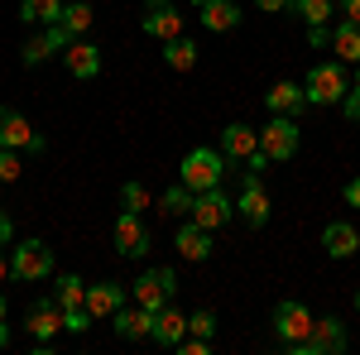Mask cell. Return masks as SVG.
Returning a JSON list of instances; mask_svg holds the SVG:
<instances>
[{
  "label": "cell",
  "instance_id": "29",
  "mask_svg": "<svg viewBox=\"0 0 360 355\" xmlns=\"http://www.w3.org/2000/svg\"><path fill=\"white\" fill-rule=\"evenodd\" d=\"M49 53H58V49H53V39H49V29H44V34H34V39H29L25 49H20V58H25V67H39V63H44Z\"/></svg>",
  "mask_w": 360,
  "mask_h": 355
},
{
  "label": "cell",
  "instance_id": "4",
  "mask_svg": "<svg viewBox=\"0 0 360 355\" xmlns=\"http://www.w3.org/2000/svg\"><path fill=\"white\" fill-rule=\"evenodd\" d=\"M173 293H178V273H173V269H144L135 283H130V298H135L139 307H149V312L168 307Z\"/></svg>",
  "mask_w": 360,
  "mask_h": 355
},
{
  "label": "cell",
  "instance_id": "35",
  "mask_svg": "<svg viewBox=\"0 0 360 355\" xmlns=\"http://www.w3.org/2000/svg\"><path fill=\"white\" fill-rule=\"evenodd\" d=\"M173 351H183V355H207V351H212V336H183Z\"/></svg>",
  "mask_w": 360,
  "mask_h": 355
},
{
  "label": "cell",
  "instance_id": "6",
  "mask_svg": "<svg viewBox=\"0 0 360 355\" xmlns=\"http://www.w3.org/2000/svg\"><path fill=\"white\" fill-rule=\"evenodd\" d=\"M10 273H15V278H25V283H39V278H53V250L44 245V240H25V245H15Z\"/></svg>",
  "mask_w": 360,
  "mask_h": 355
},
{
  "label": "cell",
  "instance_id": "32",
  "mask_svg": "<svg viewBox=\"0 0 360 355\" xmlns=\"http://www.w3.org/2000/svg\"><path fill=\"white\" fill-rule=\"evenodd\" d=\"M15 178H20V149L0 144V183H15Z\"/></svg>",
  "mask_w": 360,
  "mask_h": 355
},
{
  "label": "cell",
  "instance_id": "17",
  "mask_svg": "<svg viewBox=\"0 0 360 355\" xmlns=\"http://www.w3.org/2000/svg\"><path fill=\"white\" fill-rule=\"evenodd\" d=\"M264 106H269V115H303L312 101H307V91L298 82H278V86H269V96H264Z\"/></svg>",
  "mask_w": 360,
  "mask_h": 355
},
{
  "label": "cell",
  "instance_id": "44",
  "mask_svg": "<svg viewBox=\"0 0 360 355\" xmlns=\"http://www.w3.org/2000/svg\"><path fill=\"white\" fill-rule=\"evenodd\" d=\"M0 327H5V298H0Z\"/></svg>",
  "mask_w": 360,
  "mask_h": 355
},
{
  "label": "cell",
  "instance_id": "38",
  "mask_svg": "<svg viewBox=\"0 0 360 355\" xmlns=\"http://www.w3.org/2000/svg\"><path fill=\"white\" fill-rule=\"evenodd\" d=\"M341 15H346L351 25H360V0H341Z\"/></svg>",
  "mask_w": 360,
  "mask_h": 355
},
{
  "label": "cell",
  "instance_id": "13",
  "mask_svg": "<svg viewBox=\"0 0 360 355\" xmlns=\"http://www.w3.org/2000/svg\"><path fill=\"white\" fill-rule=\"evenodd\" d=\"M120 307H125V283H115V278L86 283V312H91V317H115Z\"/></svg>",
  "mask_w": 360,
  "mask_h": 355
},
{
  "label": "cell",
  "instance_id": "14",
  "mask_svg": "<svg viewBox=\"0 0 360 355\" xmlns=\"http://www.w3.org/2000/svg\"><path fill=\"white\" fill-rule=\"evenodd\" d=\"M63 63H68V72H72L77 82H91V77L101 72V53H96V44H86V39H72V44L63 49Z\"/></svg>",
  "mask_w": 360,
  "mask_h": 355
},
{
  "label": "cell",
  "instance_id": "45",
  "mask_svg": "<svg viewBox=\"0 0 360 355\" xmlns=\"http://www.w3.org/2000/svg\"><path fill=\"white\" fill-rule=\"evenodd\" d=\"M356 307H360V293H356Z\"/></svg>",
  "mask_w": 360,
  "mask_h": 355
},
{
  "label": "cell",
  "instance_id": "43",
  "mask_svg": "<svg viewBox=\"0 0 360 355\" xmlns=\"http://www.w3.org/2000/svg\"><path fill=\"white\" fill-rule=\"evenodd\" d=\"M5 346H10V331H5V327H0V351H5Z\"/></svg>",
  "mask_w": 360,
  "mask_h": 355
},
{
  "label": "cell",
  "instance_id": "3",
  "mask_svg": "<svg viewBox=\"0 0 360 355\" xmlns=\"http://www.w3.org/2000/svg\"><path fill=\"white\" fill-rule=\"evenodd\" d=\"M303 91H307V101H312V106H336V101H346L351 82H346L341 63H317V67L307 72Z\"/></svg>",
  "mask_w": 360,
  "mask_h": 355
},
{
  "label": "cell",
  "instance_id": "42",
  "mask_svg": "<svg viewBox=\"0 0 360 355\" xmlns=\"http://www.w3.org/2000/svg\"><path fill=\"white\" fill-rule=\"evenodd\" d=\"M10 273V259H5V245H0V278Z\"/></svg>",
  "mask_w": 360,
  "mask_h": 355
},
{
  "label": "cell",
  "instance_id": "2",
  "mask_svg": "<svg viewBox=\"0 0 360 355\" xmlns=\"http://www.w3.org/2000/svg\"><path fill=\"white\" fill-rule=\"evenodd\" d=\"M298 120L293 115H269V125L259 130V149H264V159L269 164H288L293 154H298Z\"/></svg>",
  "mask_w": 360,
  "mask_h": 355
},
{
  "label": "cell",
  "instance_id": "33",
  "mask_svg": "<svg viewBox=\"0 0 360 355\" xmlns=\"http://www.w3.org/2000/svg\"><path fill=\"white\" fill-rule=\"evenodd\" d=\"M63 327H68V331H86V327H91V312H86V302H82V307H68V312H63Z\"/></svg>",
  "mask_w": 360,
  "mask_h": 355
},
{
  "label": "cell",
  "instance_id": "10",
  "mask_svg": "<svg viewBox=\"0 0 360 355\" xmlns=\"http://www.w3.org/2000/svg\"><path fill=\"white\" fill-rule=\"evenodd\" d=\"M236 212L245 217L250 231L269 226V192H264V183H259V173H245V183H240V197H236Z\"/></svg>",
  "mask_w": 360,
  "mask_h": 355
},
{
  "label": "cell",
  "instance_id": "31",
  "mask_svg": "<svg viewBox=\"0 0 360 355\" xmlns=\"http://www.w3.org/2000/svg\"><path fill=\"white\" fill-rule=\"evenodd\" d=\"M120 207L139 217V212L149 207V188H144V183H125V188H120Z\"/></svg>",
  "mask_w": 360,
  "mask_h": 355
},
{
  "label": "cell",
  "instance_id": "18",
  "mask_svg": "<svg viewBox=\"0 0 360 355\" xmlns=\"http://www.w3.org/2000/svg\"><path fill=\"white\" fill-rule=\"evenodd\" d=\"M111 322H115V336H120V341H144V336H154V312L139 307V302L135 307H120Z\"/></svg>",
  "mask_w": 360,
  "mask_h": 355
},
{
  "label": "cell",
  "instance_id": "24",
  "mask_svg": "<svg viewBox=\"0 0 360 355\" xmlns=\"http://www.w3.org/2000/svg\"><path fill=\"white\" fill-rule=\"evenodd\" d=\"M20 20L25 25H58L63 20V0H20Z\"/></svg>",
  "mask_w": 360,
  "mask_h": 355
},
{
  "label": "cell",
  "instance_id": "23",
  "mask_svg": "<svg viewBox=\"0 0 360 355\" xmlns=\"http://www.w3.org/2000/svg\"><path fill=\"white\" fill-rule=\"evenodd\" d=\"M164 63L173 67V72H193V67H197V44H193V39H183V34L168 39V44H164Z\"/></svg>",
  "mask_w": 360,
  "mask_h": 355
},
{
  "label": "cell",
  "instance_id": "28",
  "mask_svg": "<svg viewBox=\"0 0 360 355\" xmlns=\"http://www.w3.org/2000/svg\"><path fill=\"white\" fill-rule=\"evenodd\" d=\"M58 25H68L72 34H77V39H82L86 29H91V5H86V0H68V5H63V20H58Z\"/></svg>",
  "mask_w": 360,
  "mask_h": 355
},
{
  "label": "cell",
  "instance_id": "9",
  "mask_svg": "<svg viewBox=\"0 0 360 355\" xmlns=\"http://www.w3.org/2000/svg\"><path fill=\"white\" fill-rule=\"evenodd\" d=\"M293 355H341L346 351V327L336 322V317H322L317 327H312V336L307 341H298V346H288Z\"/></svg>",
  "mask_w": 360,
  "mask_h": 355
},
{
  "label": "cell",
  "instance_id": "1",
  "mask_svg": "<svg viewBox=\"0 0 360 355\" xmlns=\"http://www.w3.org/2000/svg\"><path fill=\"white\" fill-rule=\"evenodd\" d=\"M221 173H226V154L221 149H193V154L183 159V168H178V178H183L193 192L221 188Z\"/></svg>",
  "mask_w": 360,
  "mask_h": 355
},
{
  "label": "cell",
  "instance_id": "15",
  "mask_svg": "<svg viewBox=\"0 0 360 355\" xmlns=\"http://www.w3.org/2000/svg\"><path fill=\"white\" fill-rule=\"evenodd\" d=\"M221 154H226V164H245L250 154H259V130H250V125H226L221 130Z\"/></svg>",
  "mask_w": 360,
  "mask_h": 355
},
{
  "label": "cell",
  "instance_id": "39",
  "mask_svg": "<svg viewBox=\"0 0 360 355\" xmlns=\"http://www.w3.org/2000/svg\"><path fill=\"white\" fill-rule=\"evenodd\" d=\"M346 207H360V178L346 183Z\"/></svg>",
  "mask_w": 360,
  "mask_h": 355
},
{
  "label": "cell",
  "instance_id": "30",
  "mask_svg": "<svg viewBox=\"0 0 360 355\" xmlns=\"http://www.w3.org/2000/svg\"><path fill=\"white\" fill-rule=\"evenodd\" d=\"M293 10L303 15L307 25H327L332 20V0H293Z\"/></svg>",
  "mask_w": 360,
  "mask_h": 355
},
{
  "label": "cell",
  "instance_id": "16",
  "mask_svg": "<svg viewBox=\"0 0 360 355\" xmlns=\"http://www.w3.org/2000/svg\"><path fill=\"white\" fill-rule=\"evenodd\" d=\"M115 250L130 259V254H144L149 250V231H144V221L135 217V212H120V221H115Z\"/></svg>",
  "mask_w": 360,
  "mask_h": 355
},
{
  "label": "cell",
  "instance_id": "40",
  "mask_svg": "<svg viewBox=\"0 0 360 355\" xmlns=\"http://www.w3.org/2000/svg\"><path fill=\"white\" fill-rule=\"evenodd\" d=\"M255 5H259V10H269V15H278V10H288L293 0H255Z\"/></svg>",
  "mask_w": 360,
  "mask_h": 355
},
{
  "label": "cell",
  "instance_id": "20",
  "mask_svg": "<svg viewBox=\"0 0 360 355\" xmlns=\"http://www.w3.org/2000/svg\"><path fill=\"white\" fill-rule=\"evenodd\" d=\"M25 327H29V336L49 341V336H53V331L63 327V307H58V298L34 302V307H29V317H25Z\"/></svg>",
  "mask_w": 360,
  "mask_h": 355
},
{
  "label": "cell",
  "instance_id": "11",
  "mask_svg": "<svg viewBox=\"0 0 360 355\" xmlns=\"http://www.w3.org/2000/svg\"><path fill=\"white\" fill-rule=\"evenodd\" d=\"M231 217H236V202H231L221 188H207V192H197V197H193V221H197V226L221 231Z\"/></svg>",
  "mask_w": 360,
  "mask_h": 355
},
{
  "label": "cell",
  "instance_id": "26",
  "mask_svg": "<svg viewBox=\"0 0 360 355\" xmlns=\"http://www.w3.org/2000/svg\"><path fill=\"white\" fill-rule=\"evenodd\" d=\"M332 49H336V58L341 63H360V25H336L332 29Z\"/></svg>",
  "mask_w": 360,
  "mask_h": 355
},
{
  "label": "cell",
  "instance_id": "22",
  "mask_svg": "<svg viewBox=\"0 0 360 355\" xmlns=\"http://www.w3.org/2000/svg\"><path fill=\"white\" fill-rule=\"evenodd\" d=\"M183 336H188V317H183L173 302L159 307V312H154V341H159V346H178Z\"/></svg>",
  "mask_w": 360,
  "mask_h": 355
},
{
  "label": "cell",
  "instance_id": "5",
  "mask_svg": "<svg viewBox=\"0 0 360 355\" xmlns=\"http://www.w3.org/2000/svg\"><path fill=\"white\" fill-rule=\"evenodd\" d=\"M312 327H317V317L307 312L298 298H283L274 307V331H278V341L283 346H298V341H307L312 336Z\"/></svg>",
  "mask_w": 360,
  "mask_h": 355
},
{
  "label": "cell",
  "instance_id": "41",
  "mask_svg": "<svg viewBox=\"0 0 360 355\" xmlns=\"http://www.w3.org/2000/svg\"><path fill=\"white\" fill-rule=\"evenodd\" d=\"M10 235H15V226H10V217L0 212V245H10Z\"/></svg>",
  "mask_w": 360,
  "mask_h": 355
},
{
  "label": "cell",
  "instance_id": "19",
  "mask_svg": "<svg viewBox=\"0 0 360 355\" xmlns=\"http://www.w3.org/2000/svg\"><path fill=\"white\" fill-rule=\"evenodd\" d=\"M173 245H178L183 259H212V231H207V226H197V221H188V226H178Z\"/></svg>",
  "mask_w": 360,
  "mask_h": 355
},
{
  "label": "cell",
  "instance_id": "25",
  "mask_svg": "<svg viewBox=\"0 0 360 355\" xmlns=\"http://www.w3.org/2000/svg\"><path fill=\"white\" fill-rule=\"evenodd\" d=\"M53 298H58L63 312H68V307H82L86 302V283L77 278V273H58L53 278Z\"/></svg>",
  "mask_w": 360,
  "mask_h": 355
},
{
  "label": "cell",
  "instance_id": "36",
  "mask_svg": "<svg viewBox=\"0 0 360 355\" xmlns=\"http://www.w3.org/2000/svg\"><path fill=\"white\" fill-rule=\"evenodd\" d=\"M341 110H346V120H356V125H360V86H351V91H346Z\"/></svg>",
  "mask_w": 360,
  "mask_h": 355
},
{
  "label": "cell",
  "instance_id": "8",
  "mask_svg": "<svg viewBox=\"0 0 360 355\" xmlns=\"http://www.w3.org/2000/svg\"><path fill=\"white\" fill-rule=\"evenodd\" d=\"M139 25H144L149 39L168 44V39H178V34H183V15H178V5H173V0H144Z\"/></svg>",
  "mask_w": 360,
  "mask_h": 355
},
{
  "label": "cell",
  "instance_id": "46",
  "mask_svg": "<svg viewBox=\"0 0 360 355\" xmlns=\"http://www.w3.org/2000/svg\"><path fill=\"white\" fill-rule=\"evenodd\" d=\"M63 5H68V0H63Z\"/></svg>",
  "mask_w": 360,
  "mask_h": 355
},
{
  "label": "cell",
  "instance_id": "12",
  "mask_svg": "<svg viewBox=\"0 0 360 355\" xmlns=\"http://www.w3.org/2000/svg\"><path fill=\"white\" fill-rule=\"evenodd\" d=\"M197 5V20L212 29V34H231L240 25V5L236 0H193Z\"/></svg>",
  "mask_w": 360,
  "mask_h": 355
},
{
  "label": "cell",
  "instance_id": "34",
  "mask_svg": "<svg viewBox=\"0 0 360 355\" xmlns=\"http://www.w3.org/2000/svg\"><path fill=\"white\" fill-rule=\"evenodd\" d=\"M188 331H193V336H212V331H217V317L202 307V312H193V317H188Z\"/></svg>",
  "mask_w": 360,
  "mask_h": 355
},
{
  "label": "cell",
  "instance_id": "27",
  "mask_svg": "<svg viewBox=\"0 0 360 355\" xmlns=\"http://www.w3.org/2000/svg\"><path fill=\"white\" fill-rule=\"evenodd\" d=\"M193 197L197 192L178 178V188H168L164 197H159V212H164V217H183V212H193Z\"/></svg>",
  "mask_w": 360,
  "mask_h": 355
},
{
  "label": "cell",
  "instance_id": "7",
  "mask_svg": "<svg viewBox=\"0 0 360 355\" xmlns=\"http://www.w3.org/2000/svg\"><path fill=\"white\" fill-rule=\"evenodd\" d=\"M0 144H5V149H25V154H44V149H49L44 135H39L15 106H0Z\"/></svg>",
  "mask_w": 360,
  "mask_h": 355
},
{
  "label": "cell",
  "instance_id": "21",
  "mask_svg": "<svg viewBox=\"0 0 360 355\" xmlns=\"http://www.w3.org/2000/svg\"><path fill=\"white\" fill-rule=\"evenodd\" d=\"M322 250L332 254V259H351L360 250V235H356V226L351 221H332L327 231H322Z\"/></svg>",
  "mask_w": 360,
  "mask_h": 355
},
{
  "label": "cell",
  "instance_id": "37",
  "mask_svg": "<svg viewBox=\"0 0 360 355\" xmlns=\"http://www.w3.org/2000/svg\"><path fill=\"white\" fill-rule=\"evenodd\" d=\"M307 39H312V49H322V44H332V29L327 25H307Z\"/></svg>",
  "mask_w": 360,
  "mask_h": 355
}]
</instances>
